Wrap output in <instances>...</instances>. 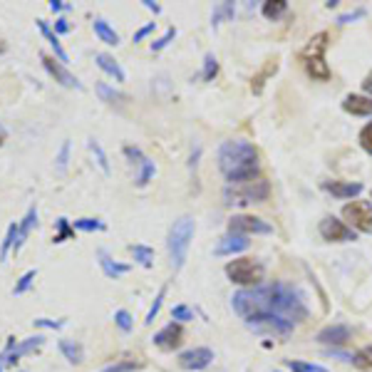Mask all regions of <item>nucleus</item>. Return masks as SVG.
<instances>
[{
    "label": "nucleus",
    "instance_id": "9b49d317",
    "mask_svg": "<svg viewBox=\"0 0 372 372\" xmlns=\"http://www.w3.org/2000/svg\"><path fill=\"white\" fill-rule=\"evenodd\" d=\"M40 62H42V67H45L47 72H50V77H55V82H60L62 87H75V90H82V82H79L75 75H72L70 70H67L60 60L50 58V55H40Z\"/></svg>",
    "mask_w": 372,
    "mask_h": 372
},
{
    "label": "nucleus",
    "instance_id": "7ed1b4c3",
    "mask_svg": "<svg viewBox=\"0 0 372 372\" xmlns=\"http://www.w3.org/2000/svg\"><path fill=\"white\" fill-rule=\"evenodd\" d=\"M194 231H196V223L191 216H182L174 221V226L169 229V238H166V248H169V258H171V266L174 271L186 263V256H189V246H191V238H194Z\"/></svg>",
    "mask_w": 372,
    "mask_h": 372
},
{
    "label": "nucleus",
    "instance_id": "a878e982",
    "mask_svg": "<svg viewBox=\"0 0 372 372\" xmlns=\"http://www.w3.org/2000/svg\"><path fill=\"white\" fill-rule=\"evenodd\" d=\"M286 10H288L286 0H266V3H263V8H261V13H263V18H266V20L283 18V15H286Z\"/></svg>",
    "mask_w": 372,
    "mask_h": 372
},
{
    "label": "nucleus",
    "instance_id": "de8ad7c7",
    "mask_svg": "<svg viewBox=\"0 0 372 372\" xmlns=\"http://www.w3.org/2000/svg\"><path fill=\"white\" fill-rule=\"evenodd\" d=\"M67 157H70V142H62V149H60V154H58V166H60V171H65Z\"/></svg>",
    "mask_w": 372,
    "mask_h": 372
},
{
    "label": "nucleus",
    "instance_id": "5701e85b",
    "mask_svg": "<svg viewBox=\"0 0 372 372\" xmlns=\"http://www.w3.org/2000/svg\"><path fill=\"white\" fill-rule=\"evenodd\" d=\"M92 27H95V33H97V38L102 40V42H107V45H119V35L114 33V27H112L110 23L97 18L92 23Z\"/></svg>",
    "mask_w": 372,
    "mask_h": 372
},
{
    "label": "nucleus",
    "instance_id": "2f4dec72",
    "mask_svg": "<svg viewBox=\"0 0 372 372\" xmlns=\"http://www.w3.org/2000/svg\"><path fill=\"white\" fill-rule=\"evenodd\" d=\"M142 367H144L142 360H119V362L107 365L105 370H99V372H134V370H142Z\"/></svg>",
    "mask_w": 372,
    "mask_h": 372
},
{
    "label": "nucleus",
    "instance_id": "58836bf2",
    "mask_svg": "<svg viewBox=\"0 0 372 372\" xmlns=\"http://www.w3.org/2000/svg\"><path fill=\"white\" fill-rule=\"evenodd\" d=\"M164 295H166V288H162L157 293V298H154V303H151V308H149V313H147V318H144V323L147 325H151L154 323V318L159 315V310H162V301H164Z\"/></svg>",
    "mask_w": 372,
    "mask_h": 372
},
{
    "label": "nucleus",
    "instance_id": "f704fd0d",
    "mask_svg": "<svg viewBox=\"0 0 372 372\" xmlns=\"http://www.w3.org/2000/svg\"><path fill=\"white\" fill-rule=\"evenodd\" d=\"M353 365L360 367V370H372V345L362 347L353 355Z\"/></svg>",
    "mask_w": 372,
    "mask_h": 372
},
{
    "label": "nucleus",
    "instance_id": "4d7b16f0",
    "mask_svg": "<svg viewBox=\"0 0 372 372\" xmlns=\"http://www.w3.org/2000/svg\"><path fill=\"white\" fill-rule=\"evenodd\" d=\"M0 53H5V42L3 40H0Z\"/></svg>",
    "mask_w": 372,
    "mask_h": 372
},
{
    "label": "nucleus",
    "instance_id": "c756f323",
    "mask_svg": "<svg viewBox=\"0 0 372 372\" xmlns=\"http://www.w3.org/2000/svg\"><path fill=\"white\" fill-rule=\"evenodd\" d=\"M87 147H90V151L95 154V162L99 164V169L110 177V162H107V154H105V149H102V144H99L97 139H90V142H87Z\"/></svg>",
    "mask_w": 372,
    "mask_h": 372
},
{
    "label": "nucleus",
    "instance_id": "a18cd8bd",
    "mask_svg": "<svg viewBox=\"0 0 372 372\" xmlns=\"http://www.w3.org/2000/svg\"><path fill=\"white\" fill-rule=\"evenodd\" d=\"M360 18H365V8H358V10L338 15V25H347V23H353V20H360Z\"/></svg>",
    "mask_w": 372,
    "mask_h": 372
},
{
    "label": "nucleus",
    "instance_id": "ea45409f",
    "mask_svg": "<svg viewBox=\"0 0 372 372\" xmlns=\"http://www.w3.org/2000/svg\"><path fill=\"white\" fill-rule=\"evenodd\" d=\"M360 147H362V149L367 151V154H370L372 157V122H367L365 127H362V129H360Z\"/></svg>",
    "mask_w": 372,
    "mask_h": 372
},
{
    "label": "nucleus",
    "instance_id": "1a4fd4ad",
    "mask_svg": "<svg viewBox=\"0 0 372 372\" xmlns=\"http://www.w3.org/2000/svg\"><path fill=\"white\" fill-rule=\"evenodd\" d=\"M229 234L236 236H268L273 234V226L258 216H248V214H238L229 219Z\"/></svg>",
    "mask_w": 372,
    "mask_h": 372
},
{
    "label": "nucleus",
    "instance_id": "72a5a7b5",
    "mask_svg": "<svg viewBox=\"0 0 372 372\" xmlns=\"http://www.w3.org/2000/svg\"><path fill=\"white\" fill-rule=\"evenodd\" d=\"M72 229L92 234V231H105L107 226H105V221H99V219H77V221L72 223Z\"/></svg>",
    "mask_w": 372,
    "mask_h": 372
},
{
    "label": "nucleus",
    "instance_id": "412c9836",
    "mask_svg": "<svg viewBox=\"0 0 372 372\" xmlns=\"http://www.w3.org/2000/svg\"><path fill=\"white\" fill-rule=\"evenodd\" d=\"M38 30H40V33H42V38H45L47 42H50V45H53V50H55V58H58L60 62H62V65H65V62H70V58H67V53H65V50H62V45H60L58 35H55L53 30H50V25H47L45 20H38Z\"/></svg>",
    "mask_w": 372,
    "mask_h": 372
},
{
    "label": "nucleus",
    "instance_id": "37998d69",
    "mask_svg": "<svg viewBox=\"0 0 372 372\" xmlns=\"http://www.w3.org/2000/svg\"><path fill=\"white\" fill-rule=\"evenodd\" d=\"M171 318L177 320V323H189V320H194V310L189 306H174Z\"/></svg>",
    "mask_w": 372,
    "mask_h": 372
},
{
    "label": "nucleus",
    "instance_id": "a211bd4d",
    "mask_svg": "<svg viewBox=\"0 0 372 372\" xmlns=\"http://www.w3.org/2000/svg\"><path fill=\"white\" fill-rule=\"evenodd\" d=\"M323 189L327 194H333L335 199H353V196L362 194V184L360 182H325Z\"/></svg>",
    "mask_w": 372,
    "mask_h": 372
},
{
    "label": "nucleus",
    "instance_id": "09e8293b",
    "mask_svg": "<svg viewBox=\"0 0 372 372\" xmlns=\"http://www.w3.org/2000/svg\"><path fill=\"white\" fill-rule=\"evenodd\" d=\"M154 27H157V23H147L144 27H139L137 33H134V42H142V40L147 38V35H149L151 30H154Z\"/></svg>",
    "mask_w": 372,
    "mask_h": 372
},
{
    "label": "nucleus",
    "instance_id": "c03bdc74",
    "mask_svg": "<svg viewBox=\"0 0 372 372\" xmlns=\"http://www.w3.org/2000/svg\"><path fill=\"white\" fill-rule=\"evenodd\" d=\"M114 323H117V327L124 330V333H129L132 325H134V323H132V315L127 313V310H117V313H114Z\"/></svg>",
    "mask_w": 372,
    "mask_h": 372
},
{
    "label": "nucleus",
    "instance_id": "e433bc0d",
    "mask_svg": "<svg viewBox=\"0 0 372 372\" xmlns=\"http://www.w3.org/2000/svg\"><path fill=\"white\" fill-rule=\"evenodd\" d=\"M216 75H219V60L214 58V53H206V58H203V79L211 82Z\"/></svg>",
    "mask_w": 372,
    "mask_h": 372
},
{
    "label": "nucleus",
    "instance_id": "f8f14e48",
    "mask_svg": "<svg viewBox=\"0 0 372 372\" xmlns=\"http://www.w3.org/2000/svg\"><path fill=\"white\" fill-rule=\"evenodd\" d=\"M211 362H214V350L211 347H191V350L179 355V365L191 372L206 370Z\"/></svg>",
    "mask_w": 372,
    "mask_h": 372
},
{
    "label": "nucleus",
    "instance_id": "cd10ccee",
    "mask_svg": "<svg viewBox=\"0 0 372 372\" xmlns=\"http://www.w3.org/2000/svg\"><path fill=\"white\" fill-rule=\"evenodd\" d=\"M132 256H134V261L142 263L144 268H151V263H154V251H151L149 246H142V243H134V246H129Z\"/></svg>",
    "mask_w": 372,
    "mask_h": 372
},
{
    "label": "nucleus",
    "instance_id": "dca6fc26",
    "mask_svg": "<svg viewBox=\"0 0 372 372\" xmlns=\"http://www.w3.org/2000/svg\"><path fill=\"white\" fill-rule=\"evenodd\" d=\"M343 110L353 117H372V97L367 95H347L343 99Z\"/></svg>",
    "mask_w": 372,
    "mask_h": 372
},
{
    "label": "nucleus",
    "instance_id": "c9c22d12",
    "mask_svg": "<svg viewBox=\"0 0 372 372\" xmlns=\"http://www.w3.org/2000/svg\"><path fill=\"white\" fill-rule=\"evenodd\" d=\"M286 365L290 372H327L323 365H313V362H298V360H286Z\"/></svg>",
    "mask_w": 372,
    "mask_h": 372
},
{
    "label": "nucleus",
    "instance_id": "20e7f679",
    "mask_svg": "<svg viewBox=\"0 0 372 372\" xmlns=\"http://www.w3.org/2000/svg\"><path fill=\"white\" fill-rule=\"evenodd\" d=\"M325 50H327V33H318L308 40V45L303 47V53H301L306 72L313 79H320V82L330 79V67H327L325 62Z\"/></svg>",
    "mask_w": 372,
    "mask_h": 372
},
{
    "label": "nucleus",
    "instance_id": "4c0bfd02",
    "mask_svg": "<svg viewBox=\"0 0 372 372\" xmlns=\"http://www.w3.org/2000/svg\"><path fill=\"white\" fill-rule=\"evenodd\" d=\"M70 236H75V229L70 226V221H67V219H58V234H55L53 241L55 243H65Z\"/></svg>",
    "mask_w": 372,
    "mask_h": 372
},
{
    "label": "nucleus",
    "instance_id": "a19ab883",
    "mask_svg": "<svg viewBox=\"0 0 372 372\" xmlns=\"http://www.w3.org/2000/svg\"><path fill=\"white\" fill-rule=\"evenodd\" d=\"M174 38H177V27H169V30H166V33H164L162 38L151 42V53H159V50H164V47L169 45V42H171Z\"/></svg>",
    "mask_w": 372,
    "mask_h": 372
},
{
    "label": "nucleus",
    "instance_id": "2eb2a0df",
    "mask_svg": "<svg viewBox=\"0 0 372 372\" xmlns=\"http://www.w3.org/2000/svg\"><path fill=\"white\" fill-rule=\"evenodd\" d=\"M350 335H353V330H350V327L335 323V325H327V327H323V330H320L318 343H323V345H330V347H338V345H345L347 340H350Z\"/></svg>",
    "mask_w": 372,
    "mask_h": 372
},
{
    "label": "nucleus",
    "instance_id": "0eeeda50",
    "mask_svg": "<svg viewBox=\"0 0 372 372\" xmlns=\"http://www.w3.org/2000/svg\"><path fill=\"white\" fill-rule=\"evenodd\" d=\"M246 327H251L253 333H263V335H275V338H288L293 333L295 325L290 320L278 318V315H253V318L243 320Z\"/></svg>",
    "mask_w": 372,
    "mask_h": 372
},
{
    "label": "nucleus",
    "instance_id": "8fccbe9b",
    "mask_svg": "<svg viewBox=\"0 0 372 372\" xmlns=\"http://www.w3.org/2000/svg\"><path fill=\"white\" fill-rule=\"evenodd\" d=\"M35 323V327H50V330H55V327H60L62 323H58V320H47V318H38V320H33Z\"/></svg>",
    "mask_w": 372,
    "mask_h": 372
},
{
    "label": "nucleus",
    "instance_id": "5fc2aeb1",
    "mask_svg": "<svg viewBox=\"0 0 372 372\" xmlns=\"http://www.w3.org/2000/svg\"><path fill=\"white\" fill-rule=\"evenodd\" d=\"M142 3H144V8H147V10H151L154 15L162 13V8H159L157 3H154V0H142Z\"/></svg>",
    "mask_w": 372,
    "mask_h": 372
},
{
    "label": "nucleus",
    "instance_id": "6e6552de",
    "mask_svg": "<svg viewBox=\"0 0 372 372\" xmlns=\"http://www.w3.org/2000/svg\"><path fill=\"white\" fill-rule=\"evenodd\" d=\"M343 219L360 234H372V206L365 201H350L343 206Z\"/></svg>",
    "mask_w": 372,
    "mask_h": 372
},
{
    "label": "nucleus",
    "instance_id": "f03ea898",
    "mask_svg": "<svg viewBox=\"0 0 372 372\" xmlns=\"http://www.w3.org/2000/svg\"><path fill=\"white\" fill-rule=\"evenodd\" d=\"M219 169L231 184H243L258 174V149L246 139H229L219 147Z\"/></svg>",
    "mask_w": 372,
    "mask_h": 372
},
{
    "label": "nucleus",
    "instance_id": "603ef678",
    "mask_svg": "<svg viewBox=\"0 0 372 372\" xmlns=\"http://www.w3.org/2000/svg\"><path fill=\"white\" fill-rule=\"evenodd\" d=\"M50 10H53V13H60V10H70V5L62 3V0H50Z\"/></svg>",
    "mask_w": 372,
    "mask_h": 372
},
{
    "label": "nucleus",
    "instance_id": "3c124183",
    "mask_svg": "<svg viewBox=\"0 0 372 372\" xmlns=\"http://www.w3.org/2000/svg\"><path fill=\"white\" fill-rule=\"evenodd\" d=\"M55 33H70V23L65 18L55 20Z\"/></svg>",
    "mask_w": 372,
    "mask_h": 372
},
{
    "label": "nucleus",
    "instance_id": "6ab92c4d",
    "mask_svg": "<svg viewBox=\"0 0 372 372\" xmlns=\"http://www.w3.org/2000/svg\"><path fill=\"white\" fill-rule=\"evenodd\" d=\"M35 226H38V209L30 206L27 214H25V219L18 223V241H15V246H13V253H18L20 248H23V243L27 241V236H30V231H33Z\"/></svg>",
    "mask_w": 372,
    "mask_h": 372
},
{
    "label": "nucleus",
    "instance_id": "7c9ffc66",
    "mask_svg": "<svg viewBox=\"0 0 372 372\" xmlns=\"http://www.w3.org/2000/svg\"><path fill=\"white\" fill-rule=\"evenodd\" d=\"M15 241H18V223H10V226H8V234H5V241L0 246V261H5L8 253L13 251Z\"/></svg>",
    "mask_w": 372,
    "mask_h": 372
},
{
    "label": "nucleus",
    "instance_id": "680f3d73",
    "mask_svg": "<svg viewBox=\"0 0 372 372\" xmlns=\"http://www.w3.org/2000/svg\"><path fill=\"white\" fill-rule=\"evenodd\" d=\"M0 372H3V370H0Z\"/></svg>",
    "mask_w": 372,
    "mask_h": 372
},
{
    "label": "nucleus",
    "instance_id": "f3484780",
    "mask_svg": "<svg viewBox=\"0 0 372 372\" xmlns=\"http://www.w3.org/2000/svg\"><path fill=\"white\" fill-rule=\"evenodd\" d=\"M248 246H251L248 236L229 234V236H223L221 241H219V246L214 248V253L216 256H234V253H241V251H246Z\"/></svg>",
    "mask_w": 372,
    "mask_h": 372
},
{
    "label": "nucleus",
    "instance_id": "bb28decb",
    "mask_svg": "<svg viewBox=\"0 0 372 372\" xmlns=\"http://www.w3.org/2000/svg\"><path fill=\"white\" fill-rule=\"evenodd\" d=\"M234 13H236V8L234 3H219V5L214 8V15H211V25H214V30L219 25H221V20H234Z\"/></svg>",
    "mask_w": 372,
    "mask_h": 372
},
{
    "label": "nucleus",
    "instance_id": "79ce46f5",
    "mask_svg": "<svg viewBox=\"0 0 372 372\" xmlns=\"http://www.w3.org/2000/svg\"><path fill=\"white\" fill-rule=\"evenodd\" d=\"M33 281H35V271H27V273H23V275H20L18 286L13 288V295H23L27 288L33 286Z\"/></svg>",
    "mask_w": 372,
    "mask_h": 372
},
{
    "label": "nucleus",
    "instance_id": "aec40b11",
    "mask_svg": "<svg viewBox=\"0 0 372 372\" xmlns=\"http://www.w3.org/2000/svg\"><path fill=\"white\" fill-rule=\"evenodd\" d=\"M95 60H97V65H99V70L102 72H107L110 77H114V82H124V70L119 67V62L112 55H107V53H97L95 55Z\"/></svg>",
    "mask_w": 372,
    "mask_h": 372
},
{
    "label": "nucleus",
    "instance_id": "f257e3e1",
    "mask_svg": "<svg viewBox=\"0 0 372 372\" xmlns=\"http://www.w3.org/2000/svg\"><path fill=\"white\" fill-rule=\"evenodd\" d=\"M231 306L243 320L253 318V315H278V318L290 320L293 325L308 320L306 295L301 293V288L283 281L238 290L231 298Z\"/></svg>",
    "mask_w": 372,
    "mask_h": 372
},
{
    "label": "nucleus",
    "instance_id": "423d86ee",
    "mask_svg": "<svg viewBox=\"0 0 372 372\" xmlns=\"http://www.w3.org/2000/svg\"><path fill=\"white\" fill-rule=\"evenodd\" d=\"M226 275L236 286L258 288L263 283V278H266V268L256 258H234V261L226 263Z\"/></svg>",
    "mask_w": 372,
    "mask_h": 372
},
{
    "label": "nucleus",
    "instance_id": "bf43d9fd",
    "mask_svg": "<svg viewBox=\"0 0 372 372\" xmlns=\"http://www.w3.org/2000/svg\"><path fill=\"white\" fill-rule=\"evenodd\" d=\"M0 134H3V127H0Z\"/></svg>",
    "mask_w": 372,
    "mask_h": 372
},
{
    "label": "nucleus",
    "instance_id": "4468645a",
    "mask_svg": "<svg viewBox=\"0 0 372 372\" xmlns=\"http://www.w3.org/2000/svg\"><path fill=\"white\" fill-rule=\"evenodd\" d=\"M182 340H184L182 323H169V325L162 327V330L154 335V345L162 347V350H174V347L182 345Z\"/></svg>",
    "mask_w": 372,
    "mask_h": 372
},
{
    "label": "nucleus",
    "instance_id": "393cba45",
    "mask_svg": "<svg viewBox=\"0 0 372 372\" xmlns=\"http://www.w3.org/2000/svg\"><path fill=\"white\" fill-rule=\"evenodd\" d=\"M97 95L105 99L107 105H124V102L129 99L127 95H124V92H117L114 87L105 85V82H97Z\"/></svg>",
    "mask_w": 372,
    "mask_h": 372
},
{
    "label": "nucleus",
    "instance_id": "473e14b6",
    "mask_svg": "<svg viewBox=\"0 0 372 372\" xmlns=\"http://www.w3.org/2000/svg\"><path fill=\"white\" fill-rule=\"evenodd\" d=\"M154 162H151L149 157L144 159L142 164H139V174H137V186H147V184L151 182V177H154Z\"/></svg>",
    "mask_w": 372,
    "mask_h": 372
},
{
    "label": "nucleus",
    "instance_id": "b1692460",
    "mask_svg": "<svg viewBox=\"0 0 372 372\" xmlns=\"http://www.w3.org/2000/svg\"><path fill=\"white\" fill-rule=\"evenodd\" d=\"M60 353L65 355V360H70L72 365L82 362V358H85L82 345H79V343H72V340H60Z\"/></svg>",
    "mask_w": 372,
    "mask_h": 372
},
{
    "label": "nucleus",
    "instance_id": "c85d7f7f",
    "mask_svg": "<svg viewBox=\"0 0 372 372\" xmlns=\"http://www.w3.org/2000/svg\"><path fill=\"white\" fill-rule=\"evenodd\" d=\"M275 70H278V62L273 60V62H268V65H266V70L258 72V75H256V77L251 79V90H253V95H261L263 85H266V79L271 77V75H273Z\"/></svg>",
    "mask_w": 372,
    "mask_h": 372
},
{
    "label": "nucleus",
    "instance_id": "39448f33",
    "mask_svg": "<svg viewBox=\"0 0 372 372\" xmlns=\"http://www.w3.org/2000/svg\"><path fill=\"white\" fill-rule=\"evenodd\" d=\"M271 196V184L266 179H251L243 184H231L223 191V201L229 206H246V203H261Z\"/></svg>",
    "mask_w": 372,
    "mask_h": 372
},
{
    "label": "nucleus",
    "instance_id": "13d9d810",
    "mask_svg": "<svg viewBox=\"0 0 372 372\" xmlns=\"http://www.w3.org/2000/svg\"><path fill=\"white\" fill-rule=\"evenodd\" d=\"M0 144H3V134H0Z\"/></svg>",
    "mask_w": 372,
    "mask_h": 372
},
{
    "label": "nucleus",
    "instance_id": "6e6d98bb",
    "mask_svg": "<svg viewBox=\"0 0 372 372\" xmlns=\"http://www.w3.org/2000/svg\"><path fill=\"white\" fill-rule=\"evenodd\" d=\"M340 5V0H327L325 3V8H330V10H333V8H338Z\"/></svg>",
    "mask_w": 372,
    "mask_h": 372
},
{
    "label": "nucleus",
    "instance_id": "052dcab7",
    "mask_svg": "<svg viewBox=\"0 0 372 372\" xmlns=\"http://www.w3.org/2000/svg\"><path fill=\"white\" fill-rule=\"evenodd\" d=\"M273 372H278V370H273Z\"/></svg>",
    "mask_w": 372,
    "mask_h": 372
},
{
    "label": "nucleus",
    "instance_id": "864d4df0",
    "mask_svg": "<svg viewBox=\"0 0 372 372\" xmlns=\"http://www.w3.org/2000/svg\"><path fill=\"white\" fill-rule=\"evenodd\" d=\"M362 90L367 92V97H372V72H367L365 79H362Z\"/></svg>",
    "mask_w": 372,
    "mask_h": 372
},
{
    "label": "nucleus",
    "instance_id": "ddd939ff",
    "mask_svg": "<svg viewBox=\"0 0 372 372\" xmlns=\"http://www.w3.org/2000/svg\"><path fill=\"white\" fill-rule=\"evenodd\" d=\"M45 343V338H40V335H35V338H27V340H23V343H18L15 338H10L8 340V347H5V365H15L23 355H27V353H33V350H38L40 345Z\"/></svg>",
    "mask_w": 372,
    "mask_h": 372
},
{
    "label": "nucleus",
    "instance_id": "49530a36",
    "mask_svg": "<svg viewBox=\"0 0 372 372\" xmlns=\"http://www.w3.org/2000/svg\"><path fill=\"white\" fill-rule=\"evenodd\" d=\"M122 151H124V157L129 159L132 164H137V166L144 162V159H147V157H144V154H142V149H139V147H124Z\"/></svg>",
    "mask_w": 372,
    "mask_h": 372
},
{
    "label": "nucleus",
    "instance_id": "9d476101",
    "mask_svg": "<svg viewBox=\"0 0 372 372\" xmlns=\"http://www.w3.org/2000/svg\"><path fill=\"white\" fill-rule=\"evenodd\" d=\"M320 236L330 243H350L358 241V231H353L345 221H340L335 216H327L320 221Z\"/></svg>",
    "mask_w": 372,
    "mask_h": 372
},
{
    "label": "nucleus",
    "instance_id": "4be33fe9",
    "mask_svg": "<svg viewBox=\"0 0 372 372\" xmlns=\"http://www.w3.org/2000/svg\"><path fill=\"white\" fill-rule=\"evenodd\" d=\"M99 266H102V271H105L107 278H119V275L129 273V266L127 263H117L112 261L110 256H107V251H99Z\"/></svg>",
    "mask_w": 372,
    "mask_h": 372
}]
</instances>
